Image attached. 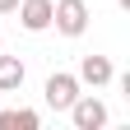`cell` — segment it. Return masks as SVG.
<instances>
[{
  "label": "cell",
  "instance_id": "1",
  "mask_svg": "<svg viewBox=\"0 0 130 130\" xmlns=\"http://www.w3.org/2000/svg\"><path fill=\"white\" fill-rule=\"evenodd\" d=\"M51 23L65 32V37H79V32L88 28V5L84 0H56L51 5Z\"/></svg>",
  "mask_w": 130,
  "mask_h": 130
},
{
  "label": "cell",
  "instance_id": "2",
  "mask_svg": "<svg viewBox=\"0 0 130 130\" xmlns=\"http://www.w3.org/2000/svg\"><path fill=\"white\" fill-rule=\"evenodd\" d=\"M46 107H56V111H70V102H74V98H79V79L74 74H51V79H46Z\"/></svg>",
  "mask_w": 130,
  "mask_h": 130
},
{
  "label": "cell",
  "instance_id": "3",
  "mask_svg": "<svg viewBox=\"0 0 130 130\" xmlns=\"http://www.w3.org/2000/svg\"><path fill=\"white\" fill-rule=\"evenodd\" d=\"M70 121H74V130H102L107 125V107L98 98H74L70 102Z\"/></svg>",
  "mask_w": 130,
  "mask_h": 130
},
{
  "label": "cell",
  "instance_id": "4",
  "mask_svg": "<svg viewBox=\"0 0 130 130\" xmlns=\"http://www.w3.org/2000/svg\"><path fill=\"white\" fill-rule=\"evenodd\" d=\"M79 84H93V88H102V84H111V60L107 56H84L79 60Z\"/></svg>",
  "mask_w": 130,
  "mask_h": 130
},
{
  "label": "cell",
  "instance_id": "5",
  "mask_svg": "<svg viewBox=\"0 0 130 130\" xmlns=\"http://www.w3.org/2000/svg\"><path fill=\"white\" fill-rule=\"evenodd\" d=\"M19 23H23L28 32L51 28V0H23V5H19Z\"/></svg>",
  "mask_w": 130,
  "mask_h": 130
},
{
  "label": "cell",
  "instance_id": "6",
  "mask_svg": "<svg viewBox=\"0 0 130 130\" xmlns=\"http://www.w3.org/2000/svg\"><path fill=\"white\" fill-rule=\"evenodd\" d=\"M23 60L19 56H0V93H14V88H23Z\"/></svg>",
  "mask_w": 130,
  "mask_h": 130
},
{
  "label": "cell",
  "instance_id": "7",
  "mask_svg": "<svg viewBox=\"0 0 130 130\" xmlns=\"http://www.w3.org/2000/svg\"><path fill=\"white\" fill-rule=\"evenodd\" d=\"M37 111H28V107H14V111H0V130H37Z\"/></svg>",
  "mask_w": 130,
  "mask_h": 130
},
{
  "label": "cell",
  "instance_id": "8",
  "mask_svg": "<svg viewBox=\"0 0 130 130\" xmlns=\"http://www.w3.org/2000/svg\"><path fill=\"white\" fill-rule=\"evenodd\" d=\"M19 9V0H0V14H14Z\"/></svg>",
  "mask_w": 130,
  "mask_h": 130
},
{
  "label": "cell",
  "instance_id": "9",
  "mask_svg": "<svg viewBox=\"0 0 130 130\" xmlns=\"http://www.w3.org/2000/svg\"><path fill=\"white\" fill-rule=\"evenodd\" d=\"M121 5H125V9H130V0H121Z\"/></svg>",
  "mask_w": 130,
  "mask_h": 130
}]
</instances>
